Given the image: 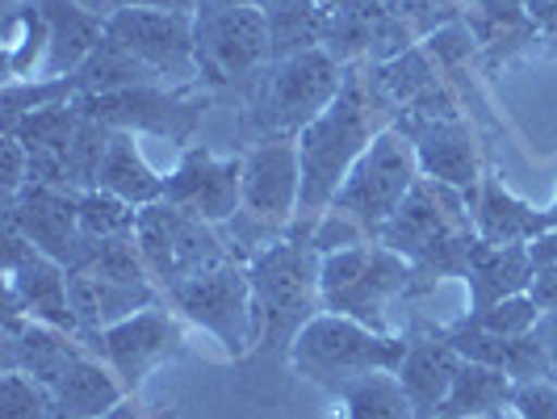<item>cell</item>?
Returning a JSON list of instances; mask_svg holds the SVG:
<instances>
[{
    "label": "cell",
    "mask_w": 557,
    "mask_h": 419,
    "mask_svg": "<svg viewBox=\"0 0 557 419\" xmlns=\"http://www.w3.org/2000/svg\"><path fill=\"white\" fill-rule=\"evenodd\" d=\"M377 106H386L377 97V88L369 76H348L339 97L327 110L310 122L298 135V164H302V201H298V219L319 223L332 210L335 194L344 189L352 164L369 151V143L377 139L382 118Z\"/></svg>",
    "instance_id": "cell-1"
},
{
    "label": "cell",
    "mask_w": 557,
    "mask_h": 419,
    "mask_svg": "<svg viewBox=\"0 0 557 419\" xmlns=\"http://www.w3.org/2000/svg\"><path fill=\"white\" fill-rule=\"evenodd\" d=\"M373 239L394 248L398 256H407L419 273L461 278L470 248L478 244V231L470 219V206H466V194L423 176L411 189V197L398 206V214Z\"/></svg>",
    "instance_id": "cell-2"
},
{
    "label": "cell",
    "mask_w": 557,
    "mask_h": 419,
    "mask_svg": "<svg viewBox=\"0 0 557 419\" xmlns=\"http://www.w3.org/2000/svg\"><path fill=\"white\" fill-rule=\"evenodd\" d=\"M416 278V264L407 256H398L394 248L369 239L357 248L327 251L323 264H319V298L323 310L344 315V319H357L373 332H394L391 310L394 303L411 289Z\"/></svg>",
    "instance_id": "cell-3"
},
{
    "label": "cell",
    "mask_w": 557,
    "mask_h": 419,
    "mask_svg": "<svg viewBox=\"0 0 557 419\" xmlns=\"http://www.w3.org/2000/svg\"><path fill=\"white\" fill-rule=\"evenodd\" d=\"M344 63L323 47L273 59L251 88V126L264 139H298L344 88Z\"/></svg>",
    "instance_id": "cell-4"
},
{
    "label": "cell",
    "mask_w": 557,
    "mask_h": 419,
    "mask_svg": "<svg viewBox=\"0 0 557 419\" xmlns=\"http://www.w3.org/2000/svg\"><path fill=\"white\" fill-rule=\"evenodd\" d=\"M403 353H407L403 335L373 332L357 319H344L332 310L314 315L289 344L294 369L310 382H319L323 391H332L335 398L373 369H398Z\"/></svg>",
    "instance_id": "cell-5"
},
{
    "label": "cell",
    "mask_w": 557,
    "mask_h": 419,
    "mask_svg": "<svg viewBox=\"0 0 557 419\" xmlns=\"http://www.w3.org/2000/svg\"><path fill=\"white\" fill-rule=\"evenodd\" d=\"M319 264L323 256L307 239H277L248 260L251 298H256V344L289 340L323 307L319 298Z\"/></svg>",
    "instance_id": "cell-6"
},
{
    "label": "cell",
    "mask_w": 557,
    "mask_h": 419,
    "mask_svg": "<svg viewBox=\"0 0 557 419\" xmlns=\"http://www.w3.org/2000/svg\"><path fill=\"white\" fill-rule=\"evenodd\" d=\"M419 181H423V168H419L416 143L407 139L398 126H386V131H377L369 151L352 164L344 189L335 194L332 210L361 223L369 235H377L398 214V206L411 197Z\"/></svg>",
    "instance_id": "cell-7"
},
{
    "label": "cell",
    "mask_w": 557,
    "mask_h": 419,
    "mask_svg": "<svg viewBox=\"0 0 557 419\" xmlns=\"http://www.w3.org/2000/svg\"><path fill=\"white\" fill-rule=\"evenodd\" d=\"M168 298L189 323L214 335L231 357H244L256 344V298H251L248 264L223 260L197 278L176 281L168 289Z\"/></svg>",
    "instance_id": "cell-8"
},
{
    "label": "cell",
    "mask_w": 557,
    "mask_h": 419,
    "mask_svg": "<svg viewBox=\"0 0 557 419\" xmlns=\"http://www.w3.org/2000/svg\"><path fill=\"white\" fill-rule=\"evenodd\" d=\"M194 22H197V76H206L210 84L260 76L273 63V38H269L264 9L201 0Z\"/></svg>",
    "instance_id": "cell-9"
},
{
    "label": "cell",
    "mask_w": 557,
    "mask_h": 419,
    "mask_svg": "<svg viewBox=\"0 0 557 419\" xmlns=\"http://www.w3.org/2000/svg\"><path fill=\"white\" fill-rule=\"evenodd\" d=\"M135 239L139 251L151 269V278L164 281V289H172L176 281L197 278L223 260H235L226 251L223 235L214 231V223H201L194 214L176 210L172 201H156L143 206L139 223H135Z\"/></svg>",
    "instance_id": "cell-10"
},
{
    "label": "cell",
    "mask_w": 557,
    "mask_h": 419,
    "mask_svg": "<svg viewBox=\"0 0 557 419\" xmlns=\"http://www.w3.org/2000/svg\"><path fill=\"white\" fill-rule=\"evenodd\" d=\"M302 201V164L294 139H260L244 156V210L235 219L248 223L260 248L277 244V231L298 219ZM244 235V239H248Z\"/></svg>",
    "instance_id": "cell-11"
},
{
    "label": "cell",
    "mask_w": 557,
    "mask_h": 419,
    "mask_svg": "<svg viewBox=\"0 0 557 419\" xmlns=\"http://www.w3.org/2000/svg\"><path fill=\"white\" fill-rule=\"evenodd\" d=\"M84 118L122 131V135H164L185 143L201 122V106L189 101L181 88L164 84H135V88H113V93H88L76 97Z\"/></svg>",
    "instance_id": "cell-12"
},
{
    "label": "cell",
    "mask_w": 557,
    "mask_h": 419,
    "mask_svg": "<svg viewBox=\"0 0 557 419\" xmlns=\"http://www.w3.org/2000/svg\"><path fill=\"white\" fill-rule=\"evenodd\" d=\"M106 34L113 42H122L139 63H147L164 84L197 76V22L189 13L126 4L106 22Z\"/></svg>",
    "instance_id": "cell-13"
},
{
    "label": "cell",
    "mask_w": 557,
    "mask_h": 419,
    "mask_svg": "<svg viewBox=\"0 0 557 419\" xmlns=\"http://www.w3.org/2000/svg\"><path fill=\"white\" fill-rule=\"evenodd\" d=\"M4 219L22 226L34 248L59 260L63 269H81L92 244L81 231V194L59 185H26L17 197H4Z\"/></svg>",
    "instance_id": "cell-14"
},
{
    "label": "cell",
    "mask_w": 557,
    "mask_h": 419,
    "mask_svg": "<svg viewBox=\"0 0 557 419\" xmlns=\"http://www.w3.org/2000/svg\"><path fill=\"white\" fill-rule=\"evenodd\" d=\"M97 344H88L101 361L110 365L113 373L122 378L126 394H139V386L147 382V373L156 365L181 357V323L160 307H147L122 323H113L110 332L92 335Z\"/></svg>",
    "instance_id": "cell-15"
},
{
    "label": "cell",
    "mask_w": 557,
    "mask_h": 419,
    "mask_svg": "<svg viewBox=\"0 0 557 419\" xmlns=\"http://www.w3.org/2000/svg\"><path fill=\"white\" fill-rule=\"evenodd\" d=\"M164 201L201 223H231L244 210V160H223L206 147L185 151L164 176Z\"/></svg>",
    "instance_id": "cell-16"
},
{
    "label": "cell",
    "mask_w": 557,
    "mask_h": 419,
    "mask_svg": "<svg viewBox=\"0 0 557 419\" xmlns=\"http://www.w3.org/2000/svg\"><path fill=\"white\" fill-rule=\"evenodd\" d=\"M394 126L416 143L423 176L441 181L448 189H461V194H470L486 176L482 160H478L474 135L461 118H398Z\"/></svg>",
    "instance_id": "cell-17"
},
{
    "label": "cell",
    "mask_w": 557,
    "mask_h": 419,
    "mask_svg": "<svg viewBox=\"0 0 557 419\" xmlns=\"http://www.w3.org/2000/svg\"><path fill=\"white\" fill-rule=\"evenodd\" d=\"M4 369H22L34 382H42L47 391H55L59 378L81 361L88 353L84 335H72L63 328H51V323H17V328H4Z\"/></svg>",
    "instance_id": "cell-18"
},
{
    "label": "cell",
    "mask_w": 557,
    "mask_h": 419,
    "mask_svg": "<svg viewBox=\"0 0 557 419\" xmlns=\"http://www.w3.org/2000/svg\"><path fill=\"white\" fill-rule=\"evenodd\" d=\"M461 365H466V357L457 353V344L448 335H419V340H407V353H403V361H398L394 373L407 386L416 411L428 419L441 416Z\"/></svg>",
    "instance_id": "cell-19"
},
{
    "label": "cell",
    "mask_w": 557,
    "mask_h": 419,
    "mask_svg": "<svg viewBox=\"0 0 557 419\" xmlns=\"http://www.w3.org/2000/svg\"><path fill=\"white\" fill-rule=\"evenodd\" d=\"M470 219L482 244H532L536 235L549 231V210H532L529 201H520L516 194H507L495 176H482L474 189L466 194Z\"/></svg>",
    "instance_id": "cell-20"
},
{
    "label": "cell",
    "mask_w": 557,
    "mask_h": 419,
    "mask_svg": "<svg viewBox=\"0 0 557 419\" xmlns=\"http://www.w3.org/2000/svg\"><path fill=\"white\" fill-rule=\"evenodd\" d=\"M4 278H9V289L17 294V303L34 323H51V328L81 335V319L72 307V278L59 260L42 256V251H29L26 260Z\"/></svg>",
    "instance_id": "cell-21"
},
{
    "label": "cell",
    "mask_w": 557,
    "mask_h": 419,
    "mask_svg": "<svg viewBox=\"0 0 557 419\" xmlns=\"http://www.w3.org/2000/svg\"><path fill=\"white\" fill-rule=\"evenodd\" d=\"M461 281L470 285V315L503 303V298H516V294H529L532 285V256L529 244H482L478 239L466 260V273Z\"/></svg>",
    "instance_id": "cell-22"
},
{
    "label": "cell",
    "mask_w": 557,
    "mask_h": 419,
    "mask_svg": "<svg viewBox=\"0 0 557 419\" xmlns=\"http://www.w3.org/2000/svg\"><path fill=\"white\" fill-rule=\"evenodd\" d=\"M72 307L81 319V335H101L113 323L139 315V310L156 307V289L151 285H122L88 269H72Z\"/></svg>",
    "instance_id": "cell-23"
},
{
    "label": "cell",
    "mask_w": 557,
    "mask_h": 419,
    "mask_svg": "<svg viewBox=\"0 0 557 419\" xmlns=\"http://www.w3.org/2000/svg\"><path fill=\"white\" fill-rule=\"evenodd\" d=\"M38 4L47 13V26H51V51H47V67L38 81H59V76L81 72V63L106 38V22L76 0H38Z\"/></svg>",
    "instance_id": "cell-24"
},
{
    "label": "cell",
    "mask_w": 557,
    "mask_h": 419,
    "mask_svg": "<svg viewBox=\"0 0 557 419\" xmlns=\"http://www.w3.org/2000/svg\"><path fill=\"white\" fill-rule=\"evenodd\" d=\"M51 394H55V407L72 411V416H84V419H106L117 403L131 398L126 386H122V378H117L92 348L59 378V386Z\"/></svg>",
    "instance_id": "cell-25"
},
{
    "label": "cell",
    "mask_w": 557,
    "mask_h": 419,
    "mask_svg": "<svg viewBox=\"0 0 557 419\" xmlns=\"http://www.w3.org/2000/svg\"><path fill=\"white\" fill-rule=\"evenodd\" d=\"M97 189L122 197L126 206H156L164 201V176H156L151 164L139 156L135 147V135H122L113 131L110 147H106V160H101V172H97Z\"/></svg>",
    "instance_id": "cell-26"
},
{
    "label": "cell",
    "mask_w": 557,
    "mask_h": 419,
    "mask_svg": "<svg viewBox=\"0 0 557 419\" xmlns=\"http://www.w3.org/2000/svg\"><path fill=\"white\" fill-rule=\"evenodd\" d=\"M516 378H507L503 369L495 365H482V361H466L453 391H448L445 407H441V419H495L503 407H511L516 398Z\"/></svg>",
    "instance_id": "cell-27"
},
{
    "label": "cell",
    "mask_w": 557,
    "mask_h": 419,
    "mask_svg": "<svg viewBox=\"0 0 557 419\" xmlns=\"http://www.w3.org/2000/svg\"><path fill=\"white\" fill-rule=\"evenodd\" d=\"M51 51V26L38 0L9 9L4 17V72L9 81H38Z\"/></svg>",
    "instance_id": "cell-28"
},
{
    "label": "cell",
    "mask_w": 557,
    "mask_h": 419,
    "mask_svg": "<svg viewBox=\"0 0 557 419\" xmlns=\"http://www.w3.org/2000/svg\"><path fill=\"white\" fill-rule=\"evenodd\" d=\"M332 9L323 0H264V22L273 38V59L314 51L327 38Z\"/></svg>",
    "instance_id": "cell-29"
},
{
    "label": "cell",
    "mask_w": 557,
    "mask_h": 419,
    "mask_svg": "<svg viewBox=\"0 0 557 419\" xmlns=\"http://www.w3.org/2000/svg\"><path fill=\"white\" fill-rule=\"evenodd\" d=\"M339 403H344L348 419H419L416 403L394 369H373V373L357 378L339 394Z\"/></svg>",
    "instance_id": "cell-30"
},
{
    "label": "cell",
    "mask_w": 557,
    "mask_h": 419,
    "mask_svg": "<svg viewBox=\"0 0 557 419\" xmlns=\"http://www.w3.org/2000/svg\"><path fill=\"white\" fill-rule=\"evenodd\" d=\"M135 223H139V210L126 206L122 197L106 194V189H84L81 194V231L84 239L92 244H106V239H117V235H135Z\"/></svg>",
    "instance_id": "cell-31"
},
{
    "label": "cell",
    "mask_w": 557,
    "mask_h": 419,
    "mask_svg": "<svg viewBox=\"0 0 557 419\" xmlns=\"http://www.w3.org/2000/svg\"><path fill=\"white\" fill-rule=\"evenodd\" d=\"M55 394L22 369H4L0 378V419H51Z\"/></svg>",
    "instance_id": "cell-32"
},
{
    "label": "cell",
    "mask_w": 557,
    "mask_h": 419,
    "mask_svg": "<svg viewBox=\"0 0 557 419\" xmlns=\"http://www.w3.org/2000/svg\"><path fill=\"white\" fill-rule=\"evenodd\" d=\"M541 315H545V310L536 307L529 294H516V298H503L495 307L474 310L470 323L482 328L486 335H532L536 323H541Z\"/></svg>",
    "instance_id": "cell-33"
},
{
    "label": "cell",
    "mask_w": 557,
    "mask_h": 419,
    "mask_svg": "<svg viewBox=\"0 0 557 419\" xmlns=\"http://www.w3.org/2000/svg\"><path fill=\"white\" fill-rule=\"evenodd\" d=\"M529 256H532L529 298L541 310H557V226H549L545 235L532 239Z\"/></svg>",
    "instance_id": "cell-34"
},
{
    "label": "cell",
    "mask_w": 557,
    "mask_h": 419,
    "mask_svg": "<svg viewBox=\"0 0 557 419\" xmlns=\"http://www.w3.org/2000/svg\"><path fill=\"white\" fill-rule=\"evenodd\" d=\"M511 407L520 419H557V382L554 378H536V382H520Z\"/></svg>",
    "instance_id": "cell-35"
},
{
    "label": "cell",
    "mask_w": 557,
    "mask_h": 419,
    "mask_svg": "<svg viewBox=\"0 0 557 419\" xmlns=\"http://www.w3.org/2000/svg\"><path fill=\"white\" fill-rule=\"evenodd\" d=\"M0 151H4V197H17L29 185V156L22 139L13 131H4L0 139Z\"/></svg>",
    "instance_id": "cell-36"
},
{
    "label": "cell",
    "mask_w": 557,
    "mask_h": 419,
    "mask_svg": "<svg viewBox=\"0 0 557 419\" xmlns=\"http://www.w3.org/2000/svg\"><path fill=\"white\" fill-rule=\"evenodd\" d=\"M524 9H529L536 34H545L557 47V0H524Z\"/></svg>",
    "instance_id": "cell-37"
},
{
    "label": "cell",
    "mask_w": 557,
    "mask_h": 419,
    "mask_svg": "<svg viewBox=\"0 0 557 419\" xmlns=\"http://www.w3.org/2000/svg\"><path fill=\"white\" fill-rule=\"evenodd\" d=\"M106 419H176V416H172V411H160V407H139V403H135V394H131V398H126V403H117Z\"/></svg>",
    "instance_id": "cell-38"
},
{
    "label": "cell",
    "mask_w": 557,
    "mask_h": 419,
    "mask_svg": "<svg viewBox=\"0 0 557 419\" xmlns=\"http://www.w3.org/2000/svg\"><path fill=\"white\" fill-rule=\"evenodd\" d=\"M536 340H541V348L549 353L554 373H557V310H545V315H541V323H536Z\"/></svg>",
    "instance_id": "cell-39"
},
{
    "label": "cell",
    "mask_w": 557,
    "mask_h": 419,
    "mask_svg": "<svg viewBox=\"0 0 557 419\" xmlns=\"http://www.w3.org/2000/svg\"><path fill=\"white\" fill-rule=\"evenodd\" d=\"M126 4H135V9H160V13H189V17H197V9H201V0H126Z\"/></svg>",
    "instance_id": "cell-40"
},
{
    "label": "cell",
    "mask_w": 557,
    "mask_h": 419,
    "mask_svg": "<svg viewBox=\"0 0 557 419\" xmlns=\"http://www.w3.org/2000/svg\"><path fill=\"white\" fill-rule=\"evenodd\" d=\"M76 4H84L88 13H97L101 22H110L117 9H126V0H76Z\"/></svg>",
    "instance_id": "cell-41"
},
{
    "label": "cell",
    "mask_w": 557,
    "mask_h": 419,
    "mask_svg": "<svg viewBox=\"0 0 557 419\" xmlns=\"http://www.w3.org/2000/svg\"><path fill=\"white\" fill-rule=\"evenodd\" d=\"M51 419H84V416H72V411H63V407H55V411H51Z\"/></svg>",
    "instance_id": "cell-42"
},
{
    "label": "cell",
    "mask_w": 557,
    "mask_h": 419,
    "mask_svg": "<svg viewBox=\"0 0 557 419\" xmlns=\"http://www.w3.org/2000/svg\"><path fill=\"white\" fill-rule=\"evenodd\" d=\"M549 226H557V197H554V206H549Z\"/></svg>",
    "instance_id": "cell-43"
},
{
    "label": "cell",
    "mask_w": 557,
    "mask_h": 419,
    "mask_svg": "<svg viewBox=\"0 0 557 419\" xmlns=\"http://www.w3.org/2000/svg\"><path fill=\"white\" fill-rule=\"evenodd\" d=\"M419 419H423V416H419ZM428 419H441V416H428Z\"/></svg>",
    "instance_id": "cell-44"
}]
</instances>
